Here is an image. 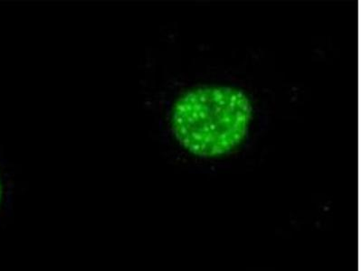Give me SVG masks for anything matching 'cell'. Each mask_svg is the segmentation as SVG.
I'll use <instances>...</instances> for the list:
<instances>
[{
  "mask_svg": "<svg viewBox=\"0 0 362 271\" xmlns=\"http://www.w3.org/2000/svg\"><path fill=\"white\" fill-rule=\"evenodd\" d=\"M251 104L240 90L206 87L190 90L174 106L173 128L186 150L199 157L230 151L247 134Z\"/></svg>",
  "mask_w": 362,
  "mask_h": 271,
  "instance_id": "cell-1",
  "label": "cell"
},
{
  "mask_svg": "<svg viewBox=\"0 0 362 271\" xmlns=\"http://www.w3.org/2000/svg\"><path fill=\"white\" fill-rule=\"evenodd\" d=\"M2 195H3L2 183H1V179H0V203H1V201H2Z\"/></svg>",
  "mask_w": 362,
  "mask_h": 271,
  "instance_id": "cell-2",
  "label": "cell"
}]
</instances>
